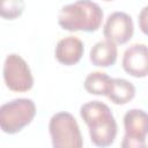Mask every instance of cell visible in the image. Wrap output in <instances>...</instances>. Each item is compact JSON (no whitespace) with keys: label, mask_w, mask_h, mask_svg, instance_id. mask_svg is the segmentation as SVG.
I'll return each mask as SVG.
<instances>
[{"label":"cell","mask_w":148,"mask_h":148,"mask_svg":"<svg viewBox=\"0 0 148 148\" xmlns=\"http://www.w3.org/2000/svg\"><path fill=\"white\" fill-rule=\"evenodd\" d=\"M102 20V8L91 0H76L64 6L58 14L59 25L67 31H96Z\"/></svg>","instance_id":"1"},{"label":"cell","mask_w":148,"mask_h":148,"mask_svg":"<svg viewBox=\"0 0 148 148\" xmlns=\"http://www.w3.org/2000/svg\"><path fill=\"white\" fill-rule=\"evenodd\" d=\"M36 114V106L30 98H15L0 108V127L7 134H15L29 125Z\"/></svg>","instance_id":"2"},{"label":"cell","mask_w":148,"mask_h":148,"mask_svg":"<svg viewBox=\"0 0 148 148\" xmlns=\"http://www.w3.org/2000/svg\"><path fill=\"white\" fill-rule=\"evenodd\" d=\"M52 145L56 148H81L82 135L76 119L69 112H58L49 124Z\"/></svg>","instance_id":"3"},{"label":"cell","mask_w":148,"mask_h":148,"mask_svg":"<svg viewBox=\"0 0 148 148\" xmlns=\"http://www.w3.org/2000/svg\"><path fill=\"white\" fill-rule=\"evenodd\" d=\"M3 80L9 90L17 92L28 91L34 84V77L28 64L16 53L6 57L3 64Z\"/></svg>","instance_id":"4"},{"label":"cell","mask_w":148,"mask_h":148,"mask_svg":"<svg viewBox=\"0 0 148 148\" xmlns=\"http://www.w3.org/2000/svg\"><path fill=\"white\" fill-rule=\"evenodd\" d=\"M134 32V25L132 17L124 12H114L109 15L104 28L103 35L108 40L116 44L127 43Z\"/></svg>","instance_id":"5"},{"label":"cell","mask_w":148,"mask_h":148,"mask_svg":"<svg viewBox=\"0 0 148 148\" xmlns=\"http://www.w3.org/2000/svg\"><path fill=\"white\" fill-rule=\"evenodd\" d=\"M123 68L134 77L148 75V46L145 44H133L123 57Z\"/></svg>","instance_id":"6"},{"label":"cell","mask_w":148,"mask_h":148,"mask_svg":"<svg viewBox=\"0 0 148 148\" xmlns=\"http://www.w3.org/2000/svg\"><path fill=\"white\" fill-rule=\"evenodd\" d=\"M83 43L73 36L65 37L60 39L56 46V58L57 60L66 66H72L77 64L83 56Z\"/></svg>","instance_id":"7"},{"label":"cell","mask_w":148,"mask_h":148,"mask_svg":"<svg viewBox=\"0 0 148 148\" xmlns=\"http://www.w3.org/2000/svg\"><path fill=\"white\" fill-rule=\"evenodd\" d=\"M125 136L145 140L148 135V113L140 109L128 110L124 116Z\"/></svg>","instance_id":"8"},{"label":"cell","mask_w":148,"mask_h":148,"mask_svg":"<svg viewBox=\"0 0 148 148\" xmlns=\"http://www.w3.org/2000/svg\"><path fill=\"white\" fill-rule=\"evenodd\" d=\"M117 46L111 40L97 42L90 50V61L98 67L112 66L117 60Z\"/></svg>","instance_id":"9"},{"label":"cell","mask_w":148,"mask_h":148,"mask_svg":"<svg viewBox=\"0 0 148 148\" xmlns=\"http://www.w3.org/2000/svg\"><path fill=\"white\" fill-rule=\"evenodd\" d=\"M80 114L84 123L88 125V127L101 124L112 117L110 108L99 101H91L84 103L80 109Z\"/></svg>","instance_id":"10"},{"label":"cell","mask_w":148,"mask_h":148,"mask_svg":"<svg viewBox=\"0 0 148 148\" xmlns=\"http://www.w3.org/2000/svg\"><path fill=\"white\" fill-rule=\"evenodd\" d=\"M89 134L91 142L97 147H108L112 145L117 135V123L114 117L89 127Z\"/></svg>","instance_id":"11"},{"label":"cell","mask_w":148,"mask_h":148,"mask_svg":"<svg viewBox=\"0 0 148 148\" xmlns=\"http://www.w3.org/2000/svg\"><path fill=\"white\" fill-rule=\"evenodd\" d=\"M106 96L112 103L123 105L134 98L135 87L133 86V83L125 79H111Z\"/></svg>","instance_id":"12"},{"label":"cell","mask_w":148,"mask_h":148,"mask_svg":"<svg viewBox=\"0 0 148 148\" xmlns=\"http://www.w3.org/2000/svg\"><path fill=\"white\" fill-rule=\"evenodd\" d=\"M111 77L103 72H92L84 80V89L92 95H106Z\"/></svg>","instance_id":"13"},{"label":"cell","mask_w":148,"mask_h":148,"mask_svg":"<svg viewBox=\"0 0 148 148\" xmlns=\"http://www.w3.org/2000/svg\"><path fill=\"white\" fill-rule=\"evenodd\" d=\"M0 14L5 20H15L22 15L25 3L24 0H0Z\"/></svg>","instance_id":"14"},{"label":"cell","mask_w":148,"mask_h":148,"mask_svg":"<svg viewBox=\"0 0 148 148\" xmlns=\"http://www.w3.org/2000/svg\"><path fill=\"white\" fill-rule=\"evenodd\" d=\"M139 27L141 29V31L148 36V6L143 7L141 9V12L139 13Z\"/></svg>","instance_id":"15"},{"label":"cell","mask_w":148,"mask_h":148,"mask_svg":"<svg viewBox=\"0 0 148 148\" xmlns=\"http://www.w3.org/2000/svg\"><path fill=\"white\" fill-rule=\"evenodd\" d=\"M145 146H146L145 140H138L126 136H124V140L121 142V147L124 148H143Z\"/></svg>","instance_id":"16"},{"label":"cell","mask_w":148,"mask_h":148,"mask_svg":"<svg viewBox=\"0 0 148 148\" xmlns=\"http://www.w3.org/2000/svg\"><path fill=\"white\" fill-rule=\"evenodd\" d=\"M104 1H112V0H104Z\"/></svg>","instance_id":"17"}]
</instances>
